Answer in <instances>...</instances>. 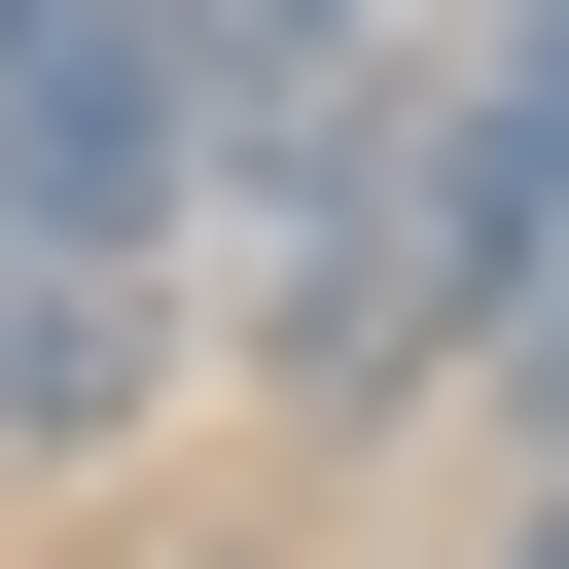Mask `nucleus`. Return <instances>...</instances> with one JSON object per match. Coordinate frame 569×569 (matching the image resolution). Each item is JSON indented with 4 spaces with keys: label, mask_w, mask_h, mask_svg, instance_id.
<instances>
[{
    "label": "nucleus",
    "mask_w": 569,
    "mask_h": 569,
    "mask_svg": "<svg viewBox=\"0 0 569 569\" xmlns=\"http://www.w3.org/2000/svg\"><path fill=\"white\" fill-rule=\"evenodd\" d=\"M498 569H569V498H533V533H498Z\"/></svg>",
    "instance_id": "20e7f679"
},
{
    "label": "nucleus",
    "mask_w": 569,
    "mask_h": 569,
    "mask_svg": "<svg viewBox=\"0 0 569 569\" xmlns=\"http://www.w3.org/2000/svg\"><path fill=\"white\" fill-rule=\"evenodd\" d=\"M533 213H569V0H462V36L391 71V213H356V320H320V427L462 391L498 284H533Z\"/></svg>",
    "instance_id": "f03ea898"
},
{
    "label": "nucleus",
    "mask_w": 569,
    "mask_h": 569,
    "mask_svg": "<svg viewBox=\"0 0 569 569\" xmlns=\"http://www.w3.org/2000/svg\"><path fill=\"white\" fill-rule=\"evenodd\" d=\"M391 0H213L178 36V356H249L320 427V320H356V213H391Z\"/></svg>",
    "instance_id": "f257e3e1"
},
{
    "label": "nucleus",
    "mask_w": 569,
    "mask_h": 569,
    "mask_svg": "<svg viewBox=\"0 0 569 569\" xmlns=\"http://www.w3.org/2000/svg\"><path fill=\"white\" fill-rule=\"evenodd\" d=\"M462 391H533V462H569V213H533V284H498V356Z\"/></svg>",
    "instance_id": "7ed1b4c3"
}]
</instances>
